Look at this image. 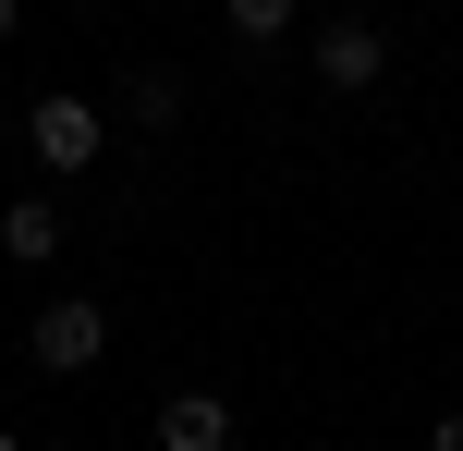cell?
<instances>
[{"label": "cell", "mask_w": 463, "mask_h": 451, "mask_svg": "<svg viewBox=\"0 0 463 451\" xmlns=\"http://www.w3.org/2000/svg\"><path fill=\"white\" fill-rule=\"evenodd\" d=\"M24 354H37L49 379H86V366L110 354V305H98V293H49L37 330H24Z\"/></svg>", "instance_id": "cell-1"}, {"label": "cell", "mask_w": 463, "mask_h": 451, "mask_svg": "<svg viewBox=\"0 0 463 451\" xmlns=\"http://www.w3.org/2000/svg\"><path fill=\"white\" fill-rule=\"evenodd\" d=\"M24 146H37V171H98V146H110V110H98V98H37V110H24Z\"/></svg>", "instance_id": "cell-2"}, {"label": "cell", "mask_w": 463, "mask_h": 451, "mask_svg": "<svg viewBox=\"0 0 463 451\" xmlns=\"http://www.w3.org/2000/svg\"><path fill=\"white\" fill-rule=\"evenodd\" d=\"M378 73H391V37H378L366 13H342V24H317V86H329V98H366Z\"/></svg>", "instance_id": "cell-3"}, {"label": "cell", "mask_w": 463, "mask_h": 451, "mask_svg": "<svg viewBox=\"0 0 463 451\" xmlns=\"http://www.w3.org/2000/svg\"><path fill=\"white\" fill-rule=\"evenodd\" d=\"M159 451H232V403L220 390H171L159 403Z\"/></svg>", "instance_id": "cell-4"}, {"label": "cell", "mask_w": 463, "mask_h": 451, "mask_svg": "<svg viewBox=\"0 0 463 451\" xmlns=\"http://www.w3.org/2000/svg\"><path fill=\"white\" fill-rule=\"evenodd\" d=\"M122 122H135V135H171V122H184V73L135 61V73H122Z\"/></svg>", "instance_id": "cell-5"}, {"label": "cell", "mask_w": 463, "mask_h": 451, "mask_svg": "<svg viewBox=\"0 0 463 451\" xmlns=\"http://www.w3.org/2000/svg\"><path fill=\"white\" fill-rule=\"evenodd\" d=\"M0 244H13L24 268H37V257H61V208H49V195H13V208H0Z\"/></svg>", "instance_id": "cell-6"}, {"label": "cell", "mask_w": 463, "mask_h": 451, "mask_svg": "<svg viewBox=\"0 0 463 451\" xmlns=\"http://www.w3.org/2000/svg\"><path fill=\"white\" fill-rule=\"evenodd\" d=\"M220 24H232V37H256V49H269L280 24H293V0H220Z\"/></svg>", "instance_id": "cell-7"}, {"label": "cell", "mask_w": 463, "mask_h": 451, "mask_svg": "<svg viewBox=\"0 0 463 451\" xmlns=\"http://www.w3.org/2000/svg\"><path fill=\"white\" fill-rule=\"evenodd\" d=\"M427 451H463V415H439V428H427Z\"/></svg>", "instance_id": "cell-8"}, {"label": "cell", "mask_w": 463, "mask_h": 451, "mask_svg": "<svg viewBox=\"0 0 463 451\" xmlns=\"http://www.w3.org/2000/svg\"><path fill=\"white\" fill-rule=\"evenodd\" d=\"M13 24H24V0H0V37H13Z\"/></svg>", "instance_id": "cell-9"}, {"label": "cell", "mask_w": 463, "mask_h": 451, "mask_svg": "<svg viewBox=\"0 0 463 451\" xmlns=\"http://www.w3.org/2000/svg\"><path fill=\"white\" fill-rule=\"evenodd\" d=\"M0 451H24V439H13V428H0Z\"/></svg>", "instance_id": "cell-10"}]
</instances>
